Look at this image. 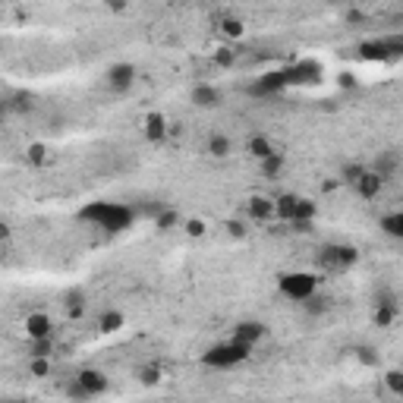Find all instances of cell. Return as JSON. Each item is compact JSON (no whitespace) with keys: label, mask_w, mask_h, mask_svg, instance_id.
<instances>
[{"label":"cell","mask_w":403,"mask_h":403,"mask_svg":"<svg viewBox=\"0 0 403 403\" xmlns=\"http://www.w3.org/2000/svg\"><path fill=\"white\" fill-rule=\"evenodd\" d=\"M79 217H83V221H95L98 227H105V230H111V233L127 230V227L133 224V211H129L127 205H117V202H95V205L83 208Z\"/></svg>","instance_id":"6da1fadb"},{"label":"cell","mask_w":403,"mask_h":403,"mask_svg":"<svg viewBox=\"0 0 403 403\" xmlns=\"http://www.w3.org/2000/svg\"><path fill=\"white\" fill-rule=\"evenodd\" d=\"M252 356V347L246 344H239V340H221V344L208 347V350L202 353V366H208V369H237L243 366L246 359Z\"/></svg>","instance_id":"7a4b0ae2"},{"label":"cell","mask_w":403,"mask_h":403,"mask_svg":"<svg viewBox=\"0 0 403 403\" xmlns=\"http://www.w3.org/2000/svg\"><path fill=\"white\" fill-rule=\"evenodd\" d=\"M359 261V252L353 246H344V243H325V246L315 252V265L321 271H347Z\"/></svg>","instance_id":"3957f363"},{"label":"cell","mask_w":403,"mask_h":403,"mask_svg":"<svg viewBox=\"0 0 403 403\" xmlns=\"http://www.w3.org/2000/svg\"><path fill=\"white\" fill-rule=\"evenodd\" d=\"M277 290H281L284 299H290V303H303L306 296H312L318 290V277L309 274V271H290V274H281Z\"/></svg>","instance_id":"277c9868"},{"label":"cell","mask_w":403,"mask_h":403,"mask_svg":"<svg viewBox=\"0 0 403 403\" xmlns=\"http://www.w3.org/2000/svg\"><path fill=\"white\" fill-rule=\"evenodd\" d=\"M107 388H111V378H107L101 369H79L73 378L69 394L73 397H98V394H105Z\"/></svg>","instance_id":"5b68a950"},{"label":"cell","mask_w":403,"mask_h":403,"mask_svg":"<svg viewBox=\"0 0 403 403\" xmlns=\"http://www.w3.org/2000/svg\"><path fill=\"white\" fill-rule=\"evenodd\" d=\"M105 85H107V91H113V95H127V91L135 85V67L127 63V60L111 63L107 73H105Z\"/></svg>","instance_id":"8992f818"},{"label":"cell","mask_w":403,"mask_h":403,"mask_svg":"<svg viewBox=\"0 0 403 403\" xmlns=\"http://www.w3.org/2000/svg\"><path fill=\"white\" fill-rule=\"evenodd\" d=\"M284 89H290L287 83V69H271V73H261L252 85H249V95L252 98H274Z\"/></svg>","instance_id":"52a82bcc"},{"label":"cell","mask_w":403,"mask_h":403,"mask_svg":"<svg viewBox=\"0 0 403 403\" xmlns=\"http://www.w3.org/2000/svg\"><path fill=\"white\" fill-rule=\"evenodd\" d=\"M265 334H268V328L261 325V321H255V318H246V321H237L233 325V340H239V344H246V347H259L261 340H265Z\"/></svg>","instance_id":"ba28073f"},{"label":"cell","mask_w":403,"mask_h":403,"mask_svg":"<svg viewBox=\"0 0 403 403\" xmlns=\"http://www.w3.org/2000/svg\"><path fill=\"white\" fill-rule=\"evenodd\" d=\"M353 189H356V195H359V199H378V195H381V189H384V179H381L378 173L372 171V167H362V173L356 177Z\"/></svg>","instance_id":"9c48e42d"},{"label":"cell","mask_w":403,"mask_h":403,"mask_svg":"<svg viewBox=\"0 0 403 403\" xmlns=\"http://www.w3.org/2000/svg\"><path fill=\"white\" fill-rule=\"evenodd\" d=\"M246 215H249V221H255V224H268V221H274V199H268V195H249Z\"/></svg>","instance_id":"30bf717a"},{"label":"cell","mask_w":403,"mask_h":403,"mask_svg":"<svg viewBox=\"0 0 403 403\" xmlns=\"http://www.w3.org/2000/svg\"><path fill=\"white\" fill-rule=\"evenodd\" d=\"M25 328V337L29 340H38V337H54V321L47 312H29L23 321Z\"/></svg>","instance_id":"8fae6325"},{"label":"cell","mask_w":403,"mask_h":403,"mask_svg":"<svg viewBox=\"0 0 403 403\" xmlns=\"http://www.w3.org/2000/svg\"><path fill=\"white\" fill-rule=\"evenodd\" d=\"M189 101L202 111H211V107L221 105V89H215L211 83H195L193 91H189Z\"/></svg>","instance_id":"7c38bea8"},{"label":"cell","mask_w":403,"mask_h":403,"mask_svg":"<svg viewBox=\"0 0 403 403\" xmlns=\"http://www.w3.org/2000/svg\"><path fill=\"white\" fill-rule=\"evenodd\" d=\"M167 117L164 113H157V111H151V113H145V120H142V133H145V139L149 142H164L167 139Z\"/></svg>","instance_id":"4fadbf2b"},{"label":"cell","mask_w":403,"mask_h":403,"mask_svg":"<svg viewBox=\"0 0 403 403\" xmlns=\"http://www.w3.org/2000/svg\"><path fill=\"white\" fill-rule=\"evenodd\" d=\"M372 171L378 173V177L384 179V183H388V179H394V177H397V171H400V155H397L394 149L378 151V157H375Z\"/></svg>","instance_id":"5bb4252c"},{"label":"cell","mask_w":403,"mask_h":403,"mask_svg":"<svg viewBox=\"0 0 403 403\" xmlns=\"http://www.w3.org/2000/svg\"><path fill=\"white\" fill-rule=\"evenodd\" d=\"M120 328H127V315L120 312V309H105V312L98 315V331L101 334H117Z\"/></svg>","instance_id":"9a60e30c"},{"label":"cell","mask_w":403,"mask_h":403,"mask_svg":"<svg viewBox=\"0 0 403 403\" xmlns=\"http://www.w3.org/2000/svg\"><path fill=\"white\" fill-rule=\"evenodd\" d=\"M205 151H208V157H215V161H227V157H230V151H233L230 135H224V133L208 135V145H205Z\"/></svg>","instance_id":"2e32d148"},{"label":"cell","mask_w":403,"mask_h":403,"mask_svg":"<svg viewBox=\"0 0 403 403\" xmlns=\"http://www.w3.org/2000/svg\"><path fill=\"white\" fill-rule=\"evenodd\" d=\"M359 57L369 60V63H384L388 57V47H384V38H372V41H362L359 45Z\"/></svg>","instance_id":"e0dca14e"},{"label":"cell","mask_w":403,"mask_h":403,"mask_svg":"<svg viewBox=\"0 0 403 403\" xmlns=\"http://www.w3.org/2000/svg\"><path fill=\"white\" fill-rule=\"evenodd\" d=\"M259 167H261V177H268V179H277L281 173H284V167H287V157H284V151H271L268 157H261L259 161Z\"/></svg>","instance_id":"ac0fdd59"},{"label":"cell","mask_w":403,"mask_h":403,"mask_svg":"<svg viewBox=\"0 0 403 403\" xmlns=\"http://www.w3.org/2000/svg\"><path fill=\"white\" fill-rule=\"evenodd\" d=\"M378 227L384 237L391 239H403V211H388V215L378 217Z\"/></svg>","instance_id":"d6986e66"},{"label":"cell","mask_w":403,"mask_h":403,"mask_svg":"<svg viewBox=\"0 0 403 403\" xmlns=\"http://www.w3.org/2000/svg\"><path fill=\"white\" fill-rule=\"evenodd\" d=\"M299 306H303V312H306V315H312V318H321V315L331 312V296H321V293L315 290L312 296H306L303 303H299Z\"/></svg>","instance_id":"ffe728a7"},{"label":"cell","mask_w":403,"mask_h":403,"mask_svg":"<svg viewBox=\"0 0 403 403\" xmlns=\"http://www.w3.org/2000/svg\"><path fill=\"white\" fill-rule=\"evenodd\" d=\"M85 306H89V299H85L83 290H67V296H63V309H67L69 318H83L85 315Z\"/></svg>","instance_id":"44dd1931"},{"label":"cell","mask_w":403,"mask_h":403,"mask_svg":"<svg viewBox=\"0 0 403 403\" xmlns=\"http://www.w3.org/2000/svg\"><path fill=\"white\" fill-rule=\"evenodd\" d=\"M296 199H299V195H293V193L274 195V217H277V221H287V224H290V221H293V208H296Z\"/></svg>","instance_id":"7402d4cb"},{"label":"cell","mask_w":403,"mask_h":403,"mask_svg":"<svg viewBox=\"0 0 403 403\" xmlns=\"http://www.w3.org/2000/svg\"><path fill=\"white\" fill-rule=\"evenodd\" d=\"M397 315H400V309H397V303H375V325L378 328H391L397 321Z\"/></svg>","instance_id":"603a6c76"},{"label":"cell","mask_w":403,"mask_h":403,"mask_svg":"<svg viewBox=\"0 0 403 403\" xmlns=\"http://www.w3.org/2000/svg\"><path fill=\"white\" fill-rule=\"evenodd\" d=\"M274 149H277V145L271 142L268 135H252V139H249V142H246V151H249V157H255V161H261V157H268Z\"/></svg>","instance_id":"cb8c5ba5"},{"label":"cell","mask_w":403,"mask_h":403,"mask_svg":"<svg viewBox=\"0 0 403 403\" xmlns=\"http://www.w3.org/2000/svg\"><path fill=\"white\" fill-rule=\"evenodd\" d=\"M179 224H183V221H179L177 208H164V205H161V208L155 211V227H157L161 233L173 230V227H179Z\"/></svg>","instance_id":"d4e9b609"},{"label":"cell","mask_w":403,"mask_h":403,"mask_svg":"<svg viewBox=\"0 0 403 403\" xmlns=\"http://www.w3.org/2000/svg\"><path fill=\"white\" fill-rule=\"evenodd\" d=\"M318 208H315L312 199H296V208H293V221L290 224H303V221H315Z\"/></svg>","instance_id":"484cf974"},{"label":"cell","mask_w":403,"mask_h":403,"mask_svg":"<svg viewBox=\"0 0 403 403\" xmlns=\"http://www.w3.org/2000/svg\"><path fill=\"white\" fill-rule=\"evenodd\" d=\"M54 372V356H29V375L32 378H47Z\"/></svg>","instance_id":"4316f807"},{"label":"cell","mask_w":403,"mask_h":403,"mask_svg":"<svg viewBox=\"0 0 403 403\" xmlns=\"http://www.w3.org/2000/svg\"><path fill=\"white\" fill-rule=\"evenodd\" d=\"M25 157H29V164L45 167L47 161H51V151H47V145H45V142H32L29 149H25Z\"/></svg>","instance_id":"83f0119b"},{"label":"cell","mask_w":403,"mask_h":403,"mask_svg":"<svg viewBox=\"0 0 403 403\" xmlns=\"http://www.w3.org/2000/svg\"><path fill=\"white\" fill-rule=\"evenodd\" d=\"M221 35L224 38H243L246 35V25H243V19H237V16H224V19H221Z\"/></svg>","instance_id":"f1b7e54d"},{"label":"cell","mask_w":403,"mask_h":403,"mask_svg":"<svg viewBox=\"0 0 403 403\" xmlns=\"http://www.w3.org/2000/svg\"><path fill=\"white\" fill-rule=\"evenodd\" d=\"M29 356H54V337L29 340Z\"/></svg>","instance_id":"f546056e"},{"label":"cell","mask_w":403,"mask_h":403,"mask_svg":"<svg viewBox=\"0 0 403 403\" xmlns=\"http://www.w3.org/2000/svg\"><path fill=\"white\" fill-rule=\"evenodd\" d=\"M215 67H221V69H233L237 67V51L233 47H217L215 51Z\"/></svg>","instance_id":"4dcf8cb0"},{"label":"cell","mask_w":403,"mask_h":403,"mask_svg":"<svg viewBox=\"0 0 403 403\" xmlns=\"http://www.w3.org/2000/svg\"><path fill=\"white\" fill-rule=\"evenodd\" d=\"M135 378H139V384H145V388H151V384H157V381L164 378V372L157 366H142L139 372H135Z\"/></svg>","instance_id":"1f68e13d"},{"label":"cell","mask_w":403,"mask_h":403,"mask_svg":"<svg viewBox=\"0 0 403 403\" xmlns=\"http://www.w3.org/2000/svg\"><path fill=\"white\" fill-rule=\"evenodd\" d=\"M32 107H35V98L25 95V91H19V95L10 98V111H13V113H29Z\"/></svg>","instance_id":"d6a6232c"},{"label":"cell","mask_w":403,"mask_h":403,"mask_svg":"<svg viewBox=\"0 0 403 403\" xmlns=\"http://www.w3.org/2000/svg\"><path fill=\"white\" fill-rule=\"evenodd\" d=\"M384 384H388V391L394 397H403V372L400 369H388V372H384Z\"/></svg>","instance_id":"836d02e7"},{"label":"cell","mask_w":403,"mask_h":403,"mask_svg":"<svg viewBox=\"0 0 403 403\" xmlns=\"http://www.w3.org/2000/svg\"><path fill=\"white\" fill-rule=\"evenodd\" d=\"M183 230H186V237L199 239V237H205V230H208V227H205V221H202V217H186V221H183Z\"/></svg>","instance_id":"e575fe53"},{"label":"cell","mask_w":403,"mask_h":403,"mask_svg":"<svg viewBox=\"0 0 403 403\" xmlns=\"http://www.w3.org/2000/svg\"><path fill=\"white\" fill-rule=\"evenodd\" d=\"M353 356H356L362 366H369V369L378 366V353H375L372 347H356V350H353Z\"/></svg>","instance_id":"d590c367"},{"label":"cell","mask_w":403,"mask_h":403,"mask_svg":"<svg viewBox=\"0 0 403 403\" xmlns=\"http://www.w3.org/2000/svg\"><path fill=\"white\" fill-rule=\"evenodd\" d=\"M384 47H388V57L397 60L403 54V35H388L384 38Z\"/></svg>","instance_id":"8d00e7d4"},{"label":"cell","mask_w":403,"mask_h":403,"mask_svg":"<svg viewBox=\"0 0 403 403\" xmlns=\"http://www.w3.org/2000/svg\"><path fill=\"white\" fill-rule=\"evenodd\" d=\"M224 227H227V233H230L233 239H243V237H246V233H249V227L243 224V221H237V217H230V221H227Z\"/></svg>","instance_id":"74e56055"},{"label":"cell","mask_w":403,"mask_h":403,"mask_svg":"<svg viewBox=\"0 0 403 403\" xmlns=\"http://www.w3.org/2000/svg\"><path fill=\"white\" fill-rule=\"evenodd\" d=\"M362 167H366V164H344V171H340L344 183H350V186H353V183H356V177L362 173Z\"/></svg>","instance_id":"f35d334b"},{"label":"cell","mask_w":403,"mask_h":403,"mask_svg":"<svg viewBox=\"0 0 403 403\" xmlns=\"http://www.w3.org/2000/svg\"><path fill=\"white\" fill-rule=\"evenodd\" d=\"M101 7H107L111 13H127L129 0H101Z\"/></svg>","instance_id":"ab89813d"},{"label":"cell","mask_w":403,"mask_h":403,"mask_svg":"<svg viewBox=\"0 0 403 403\" xmlns=\"http://www.w3.org/2000/svg\"><path fill=\"white\" fill-rule=\"evenodd\" d=\"M10 237H13V230H10V224H7V221H0V243H7Z\"/></svg>","instance_id":"60d3db41"},{"label":"cell","mask_w":403,"mask_h":403,"mask_svg":"<svg viewBox=\"0 0 403 403\" xmlns=\"http://www.w3.org/2000/svg\"><path fill=\"white\" fill-rule=\"evenodd\" d=\"M340 85H344V89H353V85H356V79H353L350 73H340Z\"/></svg>","instance_id":"b9f144b4"},{"label":"cell","mask_w":403,"mask_h":403,"mask_svg":"<svg viewBox=\"0 0 403 403\" xmlns=\"http://www.w3.org/2000/svg\"><path fill=\"white\" fill-rule=\"evenodd\" d=\"M7 113H13V111H10V98H3L0 101V117H7Z\"/></svg>","instance_id":"7bdbcfd3"},{"label":"cell","mask_w":403,"mask_h":403,"mask_svg":"<svg viewBox=\"0 0 403 403\" xmlns=\"http://www.w3.org/2000/svg\"><path fill=\"white\" fill-rule=\"evenodd\" d=\"M179 3H195V0H179Z\"/></svg>","instance_id":"ee69618b"}]
</instances>
